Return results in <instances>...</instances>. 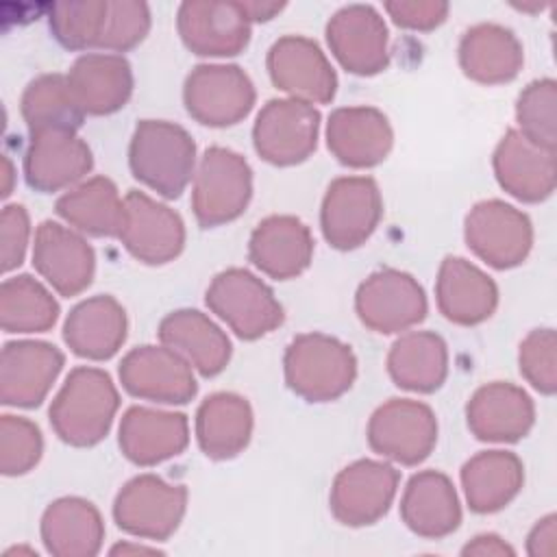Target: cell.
<instances>
[{
	"label": "cell",
	"mask_w": 557,
	"mask_h": 557,
	"mask_svg": "<svg viewBox=\"0 0 557 557\" xmlns=\"http://www.w3.org/2000/svg\"><path fill=\"white\" fill-rule=\"evenodd\" d=\"M128 163L137 181L165 198H178L194 176L196 146L178 124L144 120L133 133Z\"/></svg>",
	"instance_id": "1"
},
{
	"label": "cell",
	"mask_w": 557,
	"mask_h": 557,
	"mask_svg": "<svg viewBox=\"0 0 557 557\" xmlns=\"http://www.w3.org/2000/svg\"><path fill=\"white\" fill-rule=\"evenodd\" d=\"M117 392L107 372L76 368L50 405V424L72 446L100 442L117 409Z\"/></svg>",
	"instance_id": "2"
},
{
	"label": "cell",
	"mask_w": 557,
	"mask_h": 557,
	"mask_svg": "<svg viewBox=\"0 0 557 557\" xmlns=\"http://www.w3.org/2000/svg\"><path fill=\"white\" fill-rule=\"evenodd\" d=\"M357 363L350 346L322 333L296 337L285 352V379L292 392L309 403L342 396L355 381Z\"/></svg>",
	"instance_id": "3"
},
{
	"label": "cell",
	"mask_w": 557,
	"mask_h": 557,
	"mask_svg": "<svg viewBox=\"0 0 557 557\" xmlns=\"http://www.w3.org/2000/svg\"><path fill=\"white\" fill-rule=\"evenodd\" d=\"M244 157L228 148L213 146L205 152L194 178V213L205 226L235 220L248 205L252 176Z\"/></svg>",
	"instance_id": "4"
},
{
	"label": "cell",
	"mask_w": 557,
	"mask_h": 557,
	"mask_svg": "<svg viewBox=\"0 0 557 557\" xmlns=\"http://www.w3.org/2000/svg\"><path fill=\"white\" fill-rule=\"evenodd\" d=\"M207 305L244 339H257L283 322V307L255 274L233 268L213 278Z\"/></svg>",
	"instance_id": "5"
},
{
	"label": "cell",
	"mask_w": 557,
	"mask_h": 557,
	"mask_svg": "<svg viewBox=\"0 0 557 557\" xmlns=\"http://www.w3.org/2000/svg\"><path fill=\"white\" fill-rule=\"evenodd\" d=\"M187 490L170 485L154 474H141L124 485L113 505L117 527L148 540L170 537L185 513Z\"/></svg>",
	"instance_id": "6"
},
{
	"label": "cell",
	"mask_w": 557,
	"mask_h": 557,
	"mask_svg": "<svg viewBox=\"0 0 557 557\" xmlns=\"http://www.w3.org/2000/svg\"><path fill=\"white\" fill-rule=\"evenodd\" d=\"M435 440L437 422L431 407L407 398H392L381 405L368 424L370 446L405 466L426 459Z\"/></svg>",
	"instance_id": "7"
},
{
	"label": "cell",
	"mask_w": 557,
	"mask_h": 557,
	"mask_svg": "<svg viewBox=\"0 0 557 557\" xmlns=\"http://www.w3.org/2000/svg\"><path fill=\"white\" fill-rule=\"evenodd\" d=\"M383 213L379 187L368 176L337 178L322 202V233L339 250L361 246L376 228Z\"/></svg>",
	"instance_id": "8"
},
{
	"label": "cell",
	"mask_w": 557,
	"mask_h": 557,
	"mask_svg": "<svg viewBox=\"0 0 557 557\" xmlns=\"http://www.w3.org/2000/svg\"><path fill=\"white\" fill-rule=\"evenodd\" d=\"M183 98L200 124L231 126L252 109L255 89L237 65H198L185 81Z\"/></svg>",
	"instance_id": "9"
},
{
	"label": "cell",
	"mask_w": 557,
	"mask_h": 557,
	"mask_svg": "<svg viewBox=\"0 0 557 557\" xmlns=\"http://www.w3.org/2000/svg\"><path fill=\"white\" fill-rule=\"evenodd\" d=\"M320 113L302 100H270L257 115L252 139L257 152L274 165L305 161L318 141Z\"/></svg>",
	"instance_id": "10"
},
{
	"label": "cell",
	"mask_w": 557,
	"mask_h": 557,
	"mask_svg": "<svg viewBox=\"0 0 557 557\" xmlns=\"http://www.w3.org/2000/svg\"><path fill=\"white\" fill-rule=\"evenodd\" d=\"M466 242L483 261L505 270L524 261L533 231L529 218L511 205L485 200L466 218Z\"/></svg>",
	"instance_id": "11"
},
{
	"label": "cell",
	"mask_w": 557,
	"mask_h": 557,
	"mask_svg": "<svg viewBox=\"0 0 557 557\" xmlns=\"http://www.w3.org/2000/svg\"><path fill=\"white\" fill-rule=\"evenodd\" d=\"M128 252L144 263L159 265L172 261L185 244V228L170 207L131 189L124 196V222L117 235Z\"/></svg>",
	"instance_id": "12"
},
{
	"label": "cell",
	"mask_w": 557,
	"mask_h": 557,
	"mask_svg": "<svg viewBox=\"0 0 557 557\" xmlns=\"http://www.w3.org/2000/svg\"><path fill=\"white\" fill-rule=\"evenodd\" d=\"M398 487V472L383 461L361 459L344 468L331 490L333 516L348 527L374 524L387 513Z\"/></svg>",
	"instance_id": "13"
},
{
	"label": "cell",
	"mask_w": 557,
	"mask_h": 557,
	"mask_svg": "<svg viewBox=\"0 0 557 557\" xmlns=\"http://www.w3.org/2000/svg\"><path fill=\"white\" fill-rule=\"evenodd\" d=\"M357 313L376 333H398L426 315V296L413 276L398 270H381L361 283Z\"/></svg>",
	"instance_id": "14"
},
{
	"label": "cell",
	"mask_w": 557,
	"mask_h": 557,
	"mask_svg": "<svg viewBox=\"0 0 557 557\" xmlns=\"http://www.w3.org/2000/svg\"><path fill=\"white\" fill-rule=\"evenodd\" d=\"M122 385L137 398L154 403H187L196 394L189 361L170 346H141L120 366Z\"/></svg>",
	"instance_id": "15"
},
{
	"label": "cell",
	"mask_w": 557,
	"mask_h": 557,
	"mask_svg": "<svg viewBox=\"0 0 557 557\" xmlns=\"http://www.w3.org/2000/svg\"><path fill=\"white\" fill-rule=\"evenodd\" d=\"M268 67L274 85L302 102H329L337 78L322 50L305 37H283L270 48Z\"/></svg>",
	"instance_id": "16"
},
{
	"label": "cell",
	"mask_w": 557,
	"mask_h": 557,
	"mask_svg": "<svg viewBox=\"0 0 557 557\" xmlns=\"http://www.w3.org/2000/svg\"><path fill=\"white\" fill-rule=\"evenodd\" d=\"M63 368V355L46 342H9L2 348L0 398L4 405L37 407Z\"/></svg>",
	"instance_id": "17"
},
{
	"label": "cell",
	"mask_w": 557,
	"mask_h": 557,
	"mask_svg": "<svg viewBox=\"0 0 557 557\" xmlns=\"http://www.w3.org/2000/svg\"><path fill=\"white\" fill-rule=\"evenodd\" d=\"M33 265L61 296H74L91 283L94 250L81 235L48 220L35 233Z\"/></svg>",
	"instance_id": "18"
},
{
	"label": "cell",
	"mask_w": 557,
	"mask_h": 557,
	"mask_svg": "<svg viewBox=\"0 0 557 557\" xmlns=\"http://www.w3.org/2000/svg\"><path fill=\"white\" fill-rule=\"evenodd\" d=\"M329 46L352 74H376L387 65V30L370 7H346L326 26Z\"/></svg>",
	"instance_id": "19"
},
{
	"label": "cell",
	"mask_w": 557,
	"mask_h": 557,
	"mask_svg": "<svg viewBox=\"0 0 557 557\" xmlns=\"http://www.w3.org/2000/svg\"><path fill=\"white\" fill-rule=\"evenodd\" d=\"M91 170V150L74 131H44L30 135L24 154V176L33 189L57 191Z\"/></svg>",
	"instance_id": "20"
},
{
	"label": "cell",
	"mask_w": 557,
	"mask_h": 557,
	"mask_svg": "<svg viewBox=\"0 0 557 557\" xmlns=\"http://www.w3.org/2000/svg\"><path fill=\"white\" fill-rule=\"evenodd\" d=\"M329 150L350 168H370L385 159L392 148L387 117L372 107L337 109L326 126Z\"/></svg>",
	"instance_id": "21"
},
{
	"label": "cell",
	"mask_w": 557,
	"mask_h": 557,
	"mask_svg": "<svg viewBox=\"0 0 557 557\" xmlns=\"http://www.w3.org/2000/svg\"><path fill=\"white\" fill-rule=\"evenodd\" d=\"M248 22L242 4L187 2L178 11L181 37L196 54H237L248 44Z\"/></svg>",
	"instance_id": "22"
},
{
	"label": "cell",
	"mask_w": 557,
	"mask_h": 557,
	"mask_svg": "<svg viewBox=\"0 0 557 557\" xmlns=\"http://www.w3.org/2000/svg\"><path fill=\"white\" fill-rule=\"evenodd\" d=\"M400 516L420 537L440 540L453 533L461 522V507L450 479L437 470L413 474L400 500Z\"/></svg>",
	"instance_id": "23"
},
{
	"label": "cell",
	"mask_w": 557,
	"mask_h": 557,
	"mask_svg": "<svg viewBox=\"0 0 557 557\" xmlns=\"http://www.w3.org/2000/svg\"><path fill=\"white\" fill-rule=\"evenodd\" d=\"M311 255V233L292 215H272L259 222L248 246L250 261L278 281L298 276L309 265Z\"/></svg>",
	"instance_id": "24"
},
{
	"label": "cell",
	"mask_w": 557,
	"mask_h": 557,
	"mask_svg": "<svg viewBox=\"0 0 557 557\" xmlns=\"http://www.w3.org/2000/svg\"><path fill=\"white\" fill-rule=\"evenodd\" d=\"M555 152L537 148L518 131H509L494 152V170L503 189L524 202H537L555 189Z\"/></svg>",
	"instance_id": "25"
},
{
	"label": "cell",
	"mask_w": 557,
	"mask_h": 557,
	"mask_svg": "<svg viewBox=\"0 0 557 557\" xmlns=\"http://www.w3.org/2000/svg\"><path fill=\"white\" fill-rule=\"evenodd\" d=\"M468 426L485 442H516L533 424V403L516 385L492 383L481 387L466 409Z\"/></svg>",
	"instance_id": "26"
},
{
	"label": "cell",
	"mask_w": 557,
	"mask_h": 557,
	"mask_svg": "<svg viewBox=\"0 0 557 557\" xmlns=\"http://www.w3.org/2000/svg\"><path fill=\"white\" fill-rule=\"evenodd\" d=\"M67 85L83 113L104 115L126 104L133 91V74L117 54H85L67 74Z\"/></svg>",
	"instance_id": "27"
},
{
	"label": "cell",
	"mask_w": 557,
	"mask_h": 557,
	"mask_svg": "<svg viewBox=\"0 0 557 557\" xmlns=\"http://www.w3.org/2000/svg\"><path fill=\"white\" fill-rule=\"evenodd\" d=\"M187 446V420L183 413H165L131 407L120 424V448L137 466H152Z\"/></svg>",
	"instance_id": "28"
},
{
	"label": "cell",
	"mask_w": 557,
	"mask_h": 557,
	"mask_svg": "<svg viewBox=\"0 0 557 557\" xmlns=\"http://www.w3.org/2000/svg\"><path fill=\"white\" fill-rule=\"evenodd\" d=\"M498 300L496 285L461 257H446L437 276L440 311L457 324H479L492 315Z\"/></svg>",
	"instance_id": "29"
},
{
	"label": "cell",
	"mask_w": 557,
	"mask_h": 557,
	"mask_svg": "<svg viewBox=\"0 0 557 557\" xmlns=\"http://www.w3.org/2000/svg\"><path fill=\"white\" fill-rule=\"evenodd\" d=\"M63 337L78 357L109 359L126 337V313L111 296L83 300L67 315Z\"/></svg>",
	"instance_id": "30"
},
{
	"label": "cell",
	"mask_w": 557,
	"mask_h": 557,
	"mask_svg": "<svg viewBox=\"0 0 557 557\" xmlns=\"http://www.w3.org/2000/svg\"><path fill=\"white\" fill-rule=\"evenodd\" d=\"M159 339L205 376L222 372L231 357L228 337L200 311L185 309L165 315L159 324Z\"/></svg>",
	"instance_id": "31"
},
{
	"label": "cell",
	"mask_w": 557,
	"mask_h": 557,
	"mask_svg": "<svg viewBox=\"0 0 557 557\" xmlns=\"http://www.w3.org/2000/svg\"><path fill=\"white\" fill-rule=\"evenodd\" d=\"M102 537V518L83 498L54 500L41 518V540L57 557H91L100 550Z\"/></svg>",
	"instance_id": "32"
},
{
	"label": "cell",
	"mask_w": 557,
	"mask_h": 557,
	"mask_svg": "<svg viewBox=\"0 0 557 557\" xmlns=\"http://www.w3.org/2000/svg\"><path fill=\"white\" fill-rule=\"evenodd\" d=\"M252 413L237 394H213L196 413V437L207 457H235L250 440Z\"/></svg>",
	"instance_id": "33"
},
{
	"label": "cell",
	"mask_w": 557,
	"mask_h": 557,
	"mask_svg": "<svg viewBox=\"0 0 557 557\" xmlns=\"http://www.w3.org/2000/svg\"><path fill=\"white\" fill-rule=\"evenodd\" d=\"M461 483L472 511L492 513L503 509L522 487V463L516 455L485 450L461 470Z\"/></svg>",
	"instance_id": "34"
},
{
	"label": "cell",
	"mask_w": 557,
	"mask_h": 557,
	"mask_svg": "<svg viewBox=\"0 0 557 557\" xmlns=\"http://www.w3.org/2000/svg\"><path fill=\"white\" fill-rule=\"evenodd\" d=\"M463 72L485 85L511 81L522 63V48L511 30L500 26H476L459 46Z\"/></svg>",
	"instance_id": "35"
},
{
	"label": "cell",
	"mask_w": 557,
	"mask_h": 557,
	"mask_svg": "<svg viewBox=\"0 0 557 557\" xmlns=\"http://www.w3.org/2000/svg\"><path fill=\"white\" fill-rule=\"evenodd\" d=\"M448 368L446 344L440 335L416 331L400 337L387 357V370L398 387L433 392L442 385Z\"/></svg>",
	"instance_id": "36"
},
{
	"label": "cell",
	"mask_w": 557,
	"mask_h": 557,
	"mask_svg": "<svg viewBox=\"0 0 557 557\" xmlns=\"http://www.w3.org/2000/svg\"><path fill=\"white\" fill-rule=\"evenodd\" d=\"M57 213L89 235H120L124 200L109 178L96 176L57 200Z\"/></svg>",
	"instance_id": "37"
},
{
	"label": "cell",
	"mask_w": 557,
	"mask_h": 557,
	"mask_svg": "<svg viewBox=\"0 0 557 557\" xmlns=\"http://www.w3.org/2000/svg\"><path fill=\"white\" fill-rule=\"evenodd\" d=\"M22 115L30 135L44 131H76L83 111L67 85V76L46 74L35 78L22 96Z\"/></svg>",
	"instance_id": "38"
},
{
	"label": "cell",
	"mask_w": 557,
	"mask_h": 557,
	"mask_svg": "<svg viewBox=\"0 0 557 557\" xmlns=\"http://www.w3.org/2000/svg\"><path fill=\"white\" fill-rule=\"evenodd\" d=\"M59 315V305L50 292L33 276L7 278L0 287V320L7 333L48 331Z\"/></svg>",
	"instance_id": "39"
},
{
	"label": "cell",
	"mask_w": 557,
	"mask_h": 557,
	"mask_svg": "<svg viewBox=\"0 0 557 557\" xmlns=\"http://www.w3.org/2000/svg\"><path fill=\"white\" fill-rule=\"evenodd\" d=\"M107 2H83V4H52L50 9V30L54 37L72 50H85L91 46L100 48L104 24H107Z\"/></svg>",
	"instance_id": "40"
},
{
	"label": "cell",
	"mask_w": 557,
	"mask_h": 557,
	"mask_svg": "<svg viewBox=\"0 0 557 557\" xmlns=\"http://www.w3.org/2000/svg\"><path fill=\"white\" fill-rule=\"evenodd\" d=\"M516 115L524 139L555 152V81L531 83L518 98Z\"/></svg>",
	"instance_id": "41"
},
{
	"label": "cell",
	"mask_w": 557,
	"mask_h": 557,
	"mask_svg": "<svg viewBox=\"0 0 557 557\" xmlns=\"http://www.w3.org/2000/svg\"><path fill=\"white\" fill-rule=\"evenodd\" d=\"M39 429L20 416H2L0 422V470L7 476L28 472L41 457Z\"/></svg>",
	"instance_id": "42"
},
{
	"label": "cell",
	"mask_w": 557,
	"mask_h": 557,
	"mask_svg": "<svg viewBox=\"0 0 557 557\" xmlns=\"http://www.w3.org/2000/svg\"><path fill=\"white\" fill-rule=\"evenodd\" d=\"M148 7L137 2H117L107 7V24L100 48L124 52L139 44L148 30Z\"/></svg>",
	"instance_id": "43"
},
{
	"label": "cell",
	"mask_w": 557,
	"mask_h": 557,
	"mask_svg": "<svg viewBox=\"0 0 557 557\" xmlns=\"http://www.w3.org/2000/svg\"><path fill=\"white\" fill-rule=\"evenodd\" d=\"M520 372L531 385L544 394H553L555 379V333L553 329H537L520 344Z\"/></svg>",
	"instance_id": "44"
},
{
	"label": "cell",
	"mask_w": 557,
	"mask_h": 557,
	"mask_svg": "<svg viewBox=\"0 0 557 557\" xmlns=\"http://www.w3.org/2000/svg\"><path fill=\"white\" fill-rule=\"evenodd\" d=\"M30 224L28 213L22 205H9L2 211V226H0V239H2V272H11L24 261L26 246H28Z\"/></svg>",
	"instance_id": "45"
},
{
	"label": "cell",
	"mask_w": 557,
	"mask_h": 557,
	"mask_svg": "<svg viewBox=\"0 0 557 557\" xmlns=\"http://www.w3.org/2000/svg\"><path fill=\"white\" fill-rule=\"evenodd\" d=\"M394 22L407 28H433L446 15V4H387Z\"/></svg>",
	"instance_id": "46"
},
{
	"label": "cell",
	"mask_w": 557,
	"mask_h": 557,
	"mask_svg": "<svg viewBox=\"0 0 557 557\" xmlns=\"http://www.w3.org/2000/svg\"><path fill=\"white\" fill-rule=\"evenodd\" d=\"M527 550L529 555H535V557H553L557 553L555 516H546L533 527L527 540Z\"/></svg>",
	"instance_id": "47"
},
{
	"label": "cell",
	"mask_w": 557,
	"mask_h": 557,
	"mask_svg": "<svg viewBox=\"0 0 557 557\" xmlns=\"http://www.w3.org/2000/svg\"><path fill=\"white\" fill-rule=\"evenodd\" d=\"M463 555H513V548L507 546L498 535L483 533L476 535L470 544L461 548Z\"/></svg>",
	"instance_id": "48"
},
{
	"label": "cell",
	"mask_w": 557,
	"mask_h": 557,
	"mask_svg": "<svg viewBox=\"0 0 557 557\" xmlns=\"http://www.w3.org/2000/svg\"><path fill=\"white\" fill-rule=\"evenodd\" d=\"M128 553H159L152 546H141V544H117L111 548V555H128Z\"/></svg>",
	"instance_id": "49"
},
{
	"label": "cell",
	"mask_w": 557,
	"mask_h": 557,
	"mask_svg": "<svg viewBox=\"0 0 557 557\" xmlns=\"http://www.w3.org/2000/svg\"><path fill=\"white\" fill-rule=\"evenodd\" d=\"M4 174H7V183L2 187V196H9L11 194V178H13V165L11 161L4 157Z\"/></svg>",
	"instance_id": "50"
}]
</instances>
